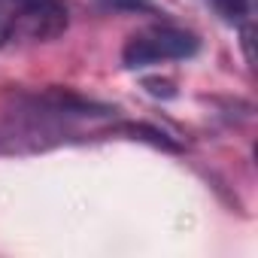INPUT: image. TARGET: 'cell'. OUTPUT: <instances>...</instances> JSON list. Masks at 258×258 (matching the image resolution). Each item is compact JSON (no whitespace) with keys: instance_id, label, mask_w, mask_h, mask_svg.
Returning a JSON list of instances; mask_svg holds the SVG:
<instances>
[{"instance_id":"obj_1","label":"cell","mask_w":258,"mask_h":258,"mask_svg":"<svg viewBox=\"0 0 258 258\" xmlns=\"http://www.w3.org/2000/svg\"><path fill=\"white\" fill-rule=\"evenodd\" d=\"M198 52V37L182 31V28H170V25H158L149 31L134 34L121 49V61L124 67H149V64H161V61H179V58H191Z\"/></svg>"},{"instance_id":"obj_2","label":"cell","mask_w":258,"mask_h":258,"mask_svg":"<svg viewBox=\"0 0 258 258\" xmlns=\"http://www.w3.org/2000/svg\"><path fill=\"white\" fill-rule=\"evenodd\" d=\"M67 25H70V13L61 0H31L10 19V40L49 43L61 37Z\"/></svg>"},{"instance_id":"obj_3","label":"cell","mask_w":258,"mask_h":258,"mask_svg":"<svg viewBox=\"0 0 258 258\" xmlns=\"http://www.w3.org/2000/svg\"><path fill=\"white\" fill-rule=\"evenodd\" d=\"M213 7L225 22H249V16L255 13V0H213Z\"/></svg>"},{"instance_id":"obj_4","label":"cell","mask_w":258,"mask_h":258,"mask_svg":"<svg viewBox=\"0 0 258 258\" xmlns=\"http://www.w3.org/2000/svg\"><path fill=\"white\" fill-rule=\"evenodd\" d=\"M10 19H13V13L4 7V0H0V46L10 40Z\"/></svg>"},{"instance_id":"obj_5","label":"cell","mask_w":258,"mask_h":258,"mask_svg":"<svg viewBox=\"0 0 258 258\" xmlns=\"http://www.w3.org/2000/svg\"><path fill=\"white\" fill-rule=\"evenodd\" d=\"M109 7H131V10H149L146 0H106Z\"/></svg>"}]
</instances>
